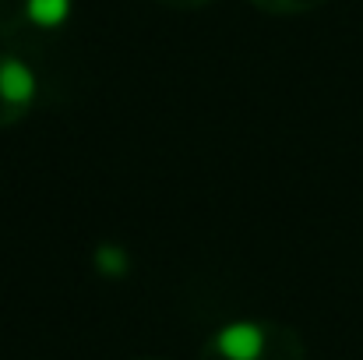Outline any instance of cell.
<instances>
[{
    "label": "cell",
    "mask_w": 363,
    "mask_h": 360,
    "mask_svg": "<svg viewBox=\"0 0 363 360\" xmlns=\"http://www.w3.org/2000/svg\"><path fill=\"white\" fill-rule=\"evenodd\" d=\"M198 360H303V339L282 322L243 318L216 329Z\"/></svg>",
    "instance_id": "1"
},
{
    "label": "cell",
    "mask_w": 363,
    "mask_h": 360,
    "mask_svg": "<svg viewBox=\"0 0 363 360\" xmlns=\"http://www.w3.org/2000/svg\"><path fill=\"white\" fill-rule=\"evenodd\" d=\"M71 0H0V39L11 53L46 50L71 21Z\"/></svg>",
    "instance_id": "2"
},
{
    "label": "cell",
    "mask_w": 363,
    "mask_h": 360,
    "mask_svg": "<svg viewBox=\"0 0 363 360\" xmlns=\"http://www.w3.org/2000/svg\"><path fill=\"white\" fill-rule=\"evenodd\" d=\"M35 71L25 64L21 53L0 50V127H14L35 107Z\"/></svg>",
    "instance_id": "3"
},
{
    "label": "cell",
    "mask_w": 363,
    "mask_h": 360,
    "mask_svg": "<svg viewBox=\"0 0 363 360\" xmlns=\"http://www.w3.org/2000/svg\"><path fill=\"white\" fill-rule=\"evenodd\" d=\"M96 268H99V276H106V279H123L127 268H130L127 251H123L121 244H99V247H96Z\"/></svg>",
    "instance_id": "4"
},
{
    "label": "cell",
    "mask_w": 363,
    "mask_h": 360,
    "mask_svg": "<svg viewBox=\"0 0 363 360\" xmlns=\"http://www.w3.org/2000/svg\"><path fill=\"white\" fill-rule=\"evenodd\" d=\"M250 4L264 14H307V11H318L321 4H328V0H250Z\"/></svg>",
    "instance_id": "5"
},
{
    "label": "cell",
    "mask_w": 363,
    "mask_h": 360,
    "mask_svg": "<svg viewBox=\"0 0 363 360\" xmlns=\"http://www.w3.org/2000/svg\"><path fill=\"white\" fill-rule=\"evenodd\" d=\"M162 7H173V11H194V7H205L208 0H159Z\"/></svg>",
    "instance_id": "6"
},
{
    "label": "cell",
    "mask_w": 363,
    "mask_h": 360,
    "mask_svg": "<svg viewBox=\"0 0 363 360\" xmlns=\"http://www.w3.org/2000/svg\"><path fill=\"white\" fill-rule=\"evenodd\" d=\"M130 360H166V357H130Z\"/></svg>",
    "instance_id": "7"
}]
</instances>
